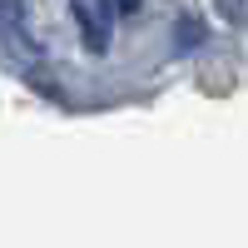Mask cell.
<instances>
[{"instance_id":"obj_1","label":"cell","mask_w":248,"mask_h":248,"mask_svg":"<svg viewBox=\"0 0 248 248\" xmlns=\"http://www.w3.org/2000/svg\"><path fill=\"white\" fill-rule=\"evenodd\" d=\"M70 15H75V25H79L85 50L105 55V50H109V40H114V25H119L114 0H70Z\"/></svg>"},{"instance_id":"obj_2","label":"cell","mask_w":248,"mask_h":248,"mask_svg":"<svg viewBox=\"0 0 248 248\" xmlns=\"http://www.w3.org/2000/svg\"><path fill=\"white\" fill-rule=\"evenodd\" d=\"M20 0H0V30H10V35H20Z\"/></svg>"},{"instance_id":"obj_3","label":"cell","mask_w":248,"mask_h":248,"mask_svg":"<svg viewBox=\"0 0 248 248\" xmlns=\"http://www.w3.org/2000/svg\"><path fill=\"white\" fill-rule=\"evenodd\" d=\"M218 5H223L229 20H248V0H218Z\"/></svg>"},{"instance_id":"obj_4","label":"cell","mask_w":248,"mask_h":248,"mask_svg":"<svg viewBox=\"0 0 248 248\" xmlns=\"http://www.w3.org/2000/svg\"><path fill=\"white\" fill-rule=\"evenodd\" d=\"M139 5H144V0H114V15H134Z\"/></svg>"}]
</instances>
